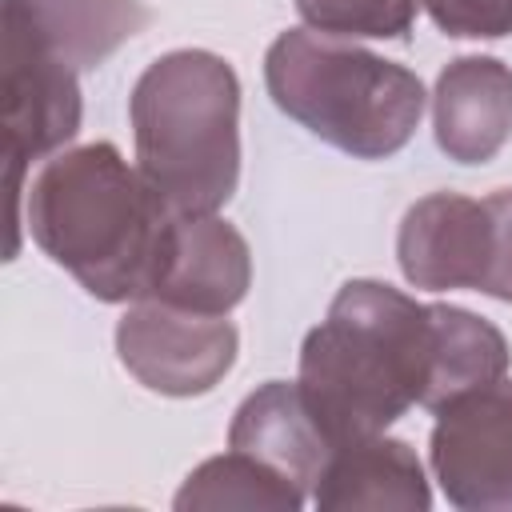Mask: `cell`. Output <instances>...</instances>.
Wrapping results in <instances>:
<instances>
[{
  "mask_svg": "<svg viewBox=\"0 0 512 512\" xmlns=\"http://www.w3.org/2000/svg\"><path fill=\"white\" fill-rule=\"evenodd\" d=\"M136 136L148 184L180 212H212L236 184V80L204 56L180 52L148 68L136 88Z\"/></svg>",
  "mask_w": 512,
  "mask_h": 512,
  "instance_id": "cell-1",
  "label": "cell"
},
{
  "mask_svg": "<svg viewBox=\"0 0 512 512\" xmlns=\"http://www.w3.org/2000/svg\"><path fill=\"white\" fill-rule=\"evenodd\" d=\"M268 84L284 112L356 156L396 152L420 116V80L368 52L288 32L268 56Z\"/></svg>",
  "mask_w": 512,
  "mask_h": 512,
  "instance_id": "cell-2",
  "label": "cell"
},
{
  "mask_svg": "<svg viewBox=\"0 0 512 512\" xmlns=\"http://www.w3.org/2000/svg\"><path fill=\"white\" fill-rule=\"evenodd\" d=\"M436 472L456 504H512V388L444 408Z\"/></svg>",
  "mask_w": 512,
  "mask_h": 512,
  "instance_id": "cell-3",
  "label": "cell"
},
{
  "mask_svg": "<svg viewBox=\"0 0 512 512\" xmlns=\"http://www.w3.org/2000/svg\"><path fill=\"white\" fill-rule=\"evenodd\" d=\"M244 248L228 228H196L172 236L164 288L176 304L228 308L244 292Z\"/></svg>",
  "mask_w": 512,
  "mask_h": 512,
  "instance_id": "cell-4",
  "label": "cell"
},
{
  "mask_svg": "<svg viewBox=\"0 0 512 512\" xmlns=\"http://www.w3.org/2000/svg\"><path fill=\"white\" fill-rule=\"evenodd\" d=\"M304 20L328 32L400 36L412 20V0H296Z\"/></svg>",
  "mask_w": 512,
  "mask_h": 512,
  "instance_id": "cell-5",
  "label": "cell"
},
{
  "mask_svg": "<svg viewBox=\"0 0 512 512\" xmlns=\"http://www.w3.org/2000/svg\"><path fill=\"white\" fill-rule=\"evenodd\" d=\"M428 8L452 36H500L512 28V0H428Z\"/></svg>",
  "mask_w": 512,
  "mask_h": 512,
  "instance_id": "cell-6",
  "label": "cell"
}]
</instances>
